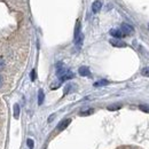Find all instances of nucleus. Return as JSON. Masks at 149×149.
<instances>
[{"mask_svg": "<svg viewBox=\"0 0 149 149\" xmlns=\"http://www.w3.org/2000/svg\"><path fill=\"white\" fill-rule=\"evenodd\" d=\"M110 35H111L112 37L116 38V39H119V38H122L124 36L119 29H111V30H110Z\"/></svg>", "mask_w": 149, "mask_h": 149, "instance_id": "nucleus-8", "label": "nucleus"}, {"mask_svg": "<svg viewBox=\"0 0 149 149\" xmlns=\"http://www.w3.org/2000/svg\"><path fill=\"white\" fill-rule=\"evenodd\" d=\"M28 146H29V148L30 149H32L33 148V140H31V139H28Z\"/></svg>", "mask_w": 149, "mask_h": 149, "instance_id": "nucleus-18", "label": "nucleus"}, {"mask_svg": "<svg viewBox=\"0 0 149 149\" xmlns=\"http://www.w3.org/2000/svg\"><path fill=\"white\" fill-rule=\"evenodd\" d=\"M141 74L145 76V77H149V67H146L141 70Z\"/></svg>", "mask_w": 149, "mask_h": 149, "instance_id": "nucleus-14", "label": "nucleus"}, {"mask_svg": "<svg viewBox=\"0 0 149 149\" xmlns=\"http://www.w3.org/2000/svg\"><path fill=\"white\" fill-rule=\"evenodd\" d=\"M67 71H68V70H67V68L63 65V63H58V64L56 65V74H57L58 77H61L62 74H64Z\"/></svg>", "mask_w": 149, "mask_h": 149, "instance_id": "nucleus-3", "label": "nucleus"}, {"mask_svg": "<svg viewBox=\"0 0 149 149\" xmlns=\"http://www.w3.org/2000/svg\"><path fill=\"white\" fill-rule=\"evenodd\" d=\"M30 77H31V80H32V81H35V80H36V70H32V71H31Z\"/></svg>", "mask_w": 149, "mask_h": 149, "instance_id": "nucleus-17", "label": "nucleus"}, {"mask_svg": "<svg viewBox=\"0 0 149 149\" xmlns=\"http://www.w3.org/2000/svg\"><path fill=\"white\" fill-rule=\"evenodd\" d=\"M117 109H120V104H116V106L108 107V110H117Z\"/></svg>", "mask_w": 149, "mask_h": 149, "instance_id": "nucleus-15", "label": "nucleus"}, {"mask_svg": "<svg viewBox=\"0 0 149 149\" xmlns=\"http://www.w3.org/2000/svg\"><path fill=\"white\" fill-rule=\"evenodd\" d=\"M79 35H80V22L77 21V23H76V28H74V40L79 37Z\"/></svg>", "mask_w": 149, "mask_h": 149, "instance_id": "nucleus-9", "label": "nucleus"}, {"mask_svg": "<svg viewBox=\"0 0 149 149\" xmlns=\"http://www.w3.org/2000/svg\"><path fill=\"white\" fill-rule=\"evenodd\" d=\"M101 7H102V2L100 0H95L93 3H92V12L94 14L99 13L101 10Z\"/></svg>", "mask_w": 149, "mask_h": 149, "instance_id": "nucleus-2", "label": "nucleus"}, {"mask_svg": "<svg viewBox=\"0 0 149 149\" xmlns=\"http://www.w3.org/2000/svg\"><path fill=\"white\" fill-rule=\"evenodd\" d=\"M3 67H5V61L2 58H0V70H2Z\"/></svg>", "mask_w": 149, "mask_h": 149, "instance_id": "nucleus-19", "label": "nucleus"}, {"mask_svg": "<svg viewBox=\"0 0 149 149\" xmlns=\"http://www.w3.org/2000/svg\"><path fill=\"white\" fill-rule=\"evenodd\" d=\"M91 113H93V109H88V110H86V111L80 112V115H81V116H85V115H91Z\"/></svg>", "mask_w": 149, "mask_h": 149, "instance_id": "nucleus-16", "label": "nucleus"}, {"mask_svg": "<svg viewBox=\"0 0 149 149\" xmlns=\"http://www.w3.org/2000/svg\"><path fill=\"white\" fill-rule=\"evenodd\" d=\"M139 108H140V110H142L143 112H149V106H147V104H140Z\"/></svg>", "mask_w": 149, "mask_h": 149, "instance_id": "nucleus-13", "label": "nucleus"}, {"mask_svg": "<svg viewBox=\"0 0 149 149\" xmlns=\"http://www.w3.org/2000/svg\"><path fill=\"white\" fill-rule=\"evenodd\" d=\"M78 72H79L80 76H83V77H88V76H91V71H90V69H88L87 67H80L79 70H78Z\"/></svg>", "mask_w": 149, "mask_h": 149, "instance_id": "nucleus-6", "label": "nucleus"}, {"mask_svg": "<svg viewBox=\"0 0 149 149\" xmlns=\"http://www.w3.org/2000/svg\"><path fill=\"white\" fill-rule=\"evenodd\" d=\"M106 85H108V80H106V79H103V80H100V81H96V83H94V86H95V87L106 86Z\"/></svg>", "mask_w": 149, "mask_h": 149, "instance_id": "nucleus-12", "label": "nucleus"}, {"mask_svg": "<svg viewBox=\"0 0 149 149\" xmlns=\"http://www.w3.org/2000/svg\"><path fill=\"white\" fill-rule=\"evenodd\" d=\"M44 97H45L44 91H42V90H39V92H38V104H39V106L42 104V102H44Z\"/></svg>", "mask_w": 149, "mask_h": 149, "instance_id": "nucleus-10", "label": "nucleus"}, {"mask_svg": "<svg viewBox=\"0 0 149 149\" xmlns=\"http://www.w3.org/2000/svg\"><path fill=\"white\" fill-rule=\"evenodd\" d=\"M110 44H111L112 46H115V47H126V44L124 41H122L119 39H116V38L110 40Z\"/></svg>", "mask_w": 149, "mask_h": 149, "instance_id": "nucleus-4", "label": "nucleus"}, {"mask_svg": "<svg viewBox=\"0 0 149 149\" xmlns=\"http://www.w3.org/2000/svg\"><path fill=\"white\" fill-rule=\"evenodd\" d=\"M70 123H71L70 119H64V120H62V122L58 124V126H57V131H63L64 129H67Z\"/></svg>", "mask_w": 149, "mask_h": 149, "instance_id": "nucleus-7", "label": "nucleus"}, {"mask_svg": "<svg viewBox=\"0 0 149 149\" xmlns=\"http://www.w3.org/2000/svg\"><path fill=\"white\" fill-rule=\"evenodd\" d=\"M74 74L71 72V71H67L64 74H62L61 77H58L60 78V83H62V81H65V80H68V79H71V78H74Z\"/></svg>", "mask_w": 149, "mask_h": 149, "instance_id": "nucleus-5", "label": "nucleus"}, {"mask_svg": "<svg viewBox=\"0 0 149 149\" xmlns=\"http://www.w3.org/2000/svg\"><path fill=\"white\" fill-rule=\"evenodd\" d=\"M1 86H2V77L0 76V87H1Z\"/></svg>", "mask_w": 149, "mask_h": 149, "instance_id": "nucleus-20", "label": "nucleus"}, {"mask_svg": "<svg viewBox=\"0 0 149 149\" xmlns=\"http://www.w3.org/2000/svg\"><path fill=\"white\" fill-rule=\"evenodd\" d=\"M148 29H149V24H148Z\"/></svg>", "mask_w": 149, "mask_h": 149, "instance_id": "nucleus-21", "label": "nucleus"}, {"mask_svg": "<svg viewBox=\"0 0 149 149\" xmlns=\"http://www.w3.org/2000/svg\"><path fill=\"white\" fill-rule=\"evenodd\" d=\"M13 112H14V118L15 119H19V107L17 103L14 104V108H13Z\"/></svg>", "mask_w": 149, "mask_h": 149, "instance_id": "nucleus-11", "label": "nucleus"}, {"mask_svg": "<svg viewBox=\"0 0 149 149\" xmlns=\"http://www.w3.org/2000/svg\"><path fill=\"white\" fill-rule=\"evenodd\" d=\"M119 30L122 31V33H123V35H127V36H130V35H132V33L134 32L133 26L130 25V24H127V23H123Z\"/></svg>", "mask_w": 149, "mask_h": 149, "instance_id": "nucleus-1", "label": "nucleus"}]
</instances>
